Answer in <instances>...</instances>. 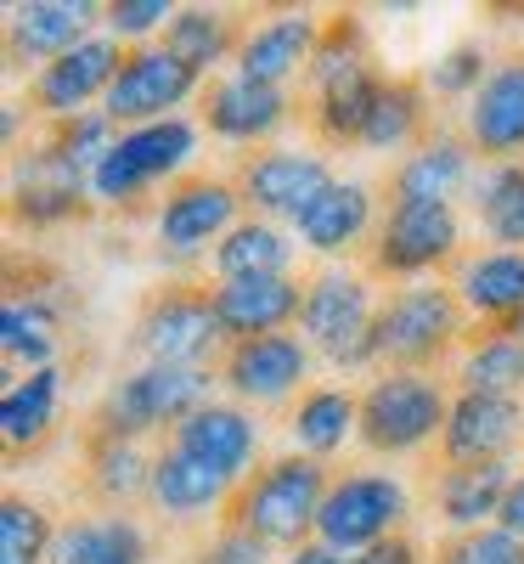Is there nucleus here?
Wrapping results in <instances>:
<instances>
[{
	"mask_svg": "<svg viewBox=\"0 0 524 564\" xmlns=\"http://www.w3.org/2000/svg\"><path fill=\"white\" fill-rule=\"evenodd\" d=\"M204 124L231 141V148H260L271 141L294 113V97L282 85H260V79H243V74H226L215 85H204Z\"/></svg>",
	"mask_w": 524,
	"mask_h": 564,
	"instance_id": "20",
	"label": "nucleus"
},
{
	"mask_svg": "<svg viewBox=\"0 0 524 564\" xmlns=\"http://www.w3.org/2000/svg\"><path fill=\"white\" fill-rule=\"evenodd\" d=\"M85 198H90V181L74 175L52 148H45V141H40V148H29V159L12 175V220L29 226V231L74 220L85 209Z\"/></svg>",
	"mask_w": 524,
	"mask_h": 564,
	"instance_id": "25",
	"label": "nucleus"
},
{
	"mask_svg": "<svg viewBox=\"0 0 524 564\" xmlns=\"http://www.w3.org/2000/svg\"><path fill=\"white\" fill-rule=\"evenodd\" d=\"M57 417H63V367H40L0 384V441L12 457L52 441Z\"/></svg>",
	"mask_w": 524,
	"mask_h": 564,
	"instance_id": "30",
	"label": "nucleus"
},
{
	"mask_svg": "<svg viewBox=\"0 0 524 564\" xmlns=\"http://www.w3.org/2000/svg\"><path fill=\"white\" fill-rule=\"evenodd\" d=\"M215 401V372L204 367H153L141 361L135 372L102 395L97 406V423H90V435H108V441H148L159 430H181L186 417L198 406Z\"/></svg>",
	"mask_w": 524,
	"mask_h": 564,
	"instance_id": "4",
	"label": "nucleus"
},
{
	"mask_svg": "<svg viewBox=\"0 0 524 564\" xmlns=\"http://www.w3.org/2000/svg\"><path fill=\"white\" fill-rule=\"evenodd\" d=\"M513 457L507 463H462V468H446V475L435 480V508L440 520L462 536V531H485L496 525V513L513 491Z\"/></svg>",
	"mask_w": 524,
	"mask_h": 564,
	"instance_id": "29",
	"label": "nucleus"
},
{
	"mask_svg": "<svg viewBox=\"0 0 524 564\" xmlns=\"http://www.w3.org/2000/svg\"><path fill=\"white\" fill-rule=\"evenodd\" d=\"M435 135L428 130V85L417 79H384L378 102L367 113V130H361V148L367 153H412Z\"/></svg>",
	"mask_w": 524,
	"mask_h": 564,
	"instance_id": "34",
	"label": "nucleus"
},
{
	"mask_svg": "<svg viewBox=\"0 0 524 564\" xmlns=\"http://www.w3.org/2000/svg\"><path fill=\"white\" fill-rule=\"evenodd\" d=\"M372 322L378 300L367 271L327 265L305 282V311H299V339L332 361V367H372Z\"/></svg>",
	"mask_w": 524,
	"mask_h": 564,
	"instance_id": "6",
	"label": "nucleus"
},
{
	"mask_svg": "<svg viewBox=\"0 0 524 564\" xmlns=\"http://www.w3.org/2000/svg\"><path fill=\"white\" fill-rule=\"evenodd\" d=\"M119 141V124L102 113V108H90V113H79V119H57L52 124V135H45V148H52L74 175H97V164L108 159V148Z\"/></svg>",
	"mask_w": 524,
	"mask_h": 564,
	"instance_id": "40",
	"label": "nucleus"
},
{
	"mask_svg": "<svg viewBox=\"0 0 524 564\" xmlns=\"http://www.w3.org/2000/svg\"><path fill=\"white\" fill-rule=\"evenodd\" d=\"M462 254V220L451 204H384L367 243L372 276H428Z\"/></svg>",
	"mask_w": 524,
	"mask_h": 564,
	"instance_id": "10",
	"label": "nucleus"
},
{
	"mask_svg": "<svg viewBox=\"0 0 524 564\" xmlns=\"http://www.w3.org/2000/svg\"><path fill=\"white\" fill-rule=\"evenodd\" d=\"M496 525L513 531V536L524 542V468L513 475V491H507V502H502V513H496Z\"/></svg>",
	"mask_w": 524,
	"mask_h": 564,
	"instance_id": "46",
	"label": "nucleus"
},
{
	"mask_svg": "<svg viewBox=\"0 0 524 564\" xmlns=\"http://www.w3.org/2000/svg\"><path fill=\"white\" fill-rule=\"evenodd\" d=\"M148 486H153V457L141 452V441L90 435V491L108 508H130L135 497H148Z\"/></svg>",
	"mask_w": 524,
	"mask_h": 564,
	"instance_id": "38",
	"label": "nucleus"
},
{
	"mask_svg": "<svg viewBox=\"0 0 524 564\" xmlns=\"http://www.w3.org/2000/svg\"><path fill=\"white\" fill-rule=\"evenodd\" d=\"M243 193L237 181H220V175H186L175 181L170 193L159 198V215H153V231L170 260H193V254H215L226 243L231 226H243Z\"/></svg>",
	"mask_w": 524,
	"mask_h": 564,
	"instance_id": "12",
	"label": "nucleus"
},
{
	"mask_svg": "<svg viewBox=\"0 0 524 564\" xmlns=\"http://www.w3.org/2000/svg\"><path fill=\"white\" fill-rule=\"evenodd\" d=\"M468 311L457 305L451 282H406L378 300L372 322V367L384 372H428L457 339Z\"/></svg>",
	"mask_w": 524,
	"mask_h": 564,
	"instance_id": "2",
	"label": "nucleus"
},
{
	"mask_svg": "<svg viewBox=\"0 0 524 564\" xmlns=\"http://www.w3.org/2000/svg\"><path fill=\"white\" fill-rule=\"evenodd\" d=\"M518 441H524V401H513V395H473V390L451 395V417H446V435H440L446 468L507 463V452Z\"/></svg>",
	"mask_w": 524,
	"mask_h": 564,
	"instance_id": "18",
	"label": "nucleus"
},
{
	"mask_svg": "<svg viewBox=\"0 0 524 564\" xmlns=\"http://www.w3.org/2000/svg\"><path fill=\"white\" fill-rule=\"evenodd\" d=\"M198 153V124L193 119H164V124H141V130H119V141L108 148V159L90 175V198L108 209H130L153 193L159 181L181 175Z\"/></svg>",
	"mask_w": 524,
	"mask_h": 564,
	"instance_id": "7",
	"label": "nucleus"
},
{
	"mask_svg": "<svg viewBox=\"0 0 524 564\" xmlns=\"http://www.w3.org/2000/svg\"><path fill=\"white\" fill-rule=\"evenodd\" d=\"M243 34L249 29H237V18L220 12V7H175V23L164 29V45L181 63H193L198 74H215L220 63H237Z\"/></svg>",
	"mask_w": 524,
	"mask_h": 564,
	"instance_id": "36",
	"label": "nucleus"
},
{
	"mask_svg": "<svg viewBox=\"0 0 524 564\" xmlns=\"http://www.w3.org/2000/svg\"><path fill=\"white\" fill-rule=\"evenodd\" d=\"M52 513L23 491H7V502H0V564H52Z\"/></svg>",
	"mask_w": 524,
	"mask_h": 564,
	"instance_id": "39",
	"label": "nucleus"
},
{
	"mask_svg": "<svg viewBox=\"0 0 524 564\" xmlns=\"http://www.w3.org/2000/svg\"><path fill=\"white\" fill-rule=\"evenodd\" d=\"M294 260H299V243L276 220H260V215H249L243 226H231L226 243L209 254L220 282H237V276H294Z\"/></svg>",
	"mask_w": 524,
	"mask_h": 564,
	"instance_id": "33",
	"label": "nucleus"
},
{
	"mask_svg": "<svg viewBox=\"0 0 524 564\" xmlns=\"http://www.w3.org/2000/svg\"><path fill=\"white\" fill-rule=\"evenodd\" d=\"M468 204L496 249H524V159L485 164L468 181Z\"/></svg>",
	"mask_w": 524,
	"mask_h": 564,
	"instance_id": "35",
	"label": "nucleus"
},
{
	"mask_svg": "<svg viewBox=\"0 0 524 564\" xmlns=\"http://www.w3.org/2000/svg\"><path fill=\"white\" fill-rule=\"evenodd\" d=\"M102 23V7L90 0H18L7 12V57L12 68H52L68 57L74 45H85Z\"/></svg>",
	"mask_w": 524,
	"mask_h": 564,
	"instance_id": "17",
	"label": "nucleus"
},
{
	"mask_svg": "<svg viewBox=\"0 0 524 564\" xmlns=\"http://www.w3.org/2000/svg\"><path fill=\"white\" fill-rule=\"evenodd\" d=\"M57 350H63V311L52 294H12L0 305V356H7V372L57 367Z\"/></svg>",
	"mask_w": 524,
	"mask_h": 564,
	"instance_id": "31",
	"label": "nucleus"
},
{
	"mask_svg": "<svg viewBox=\"0 0 524 564\" xmlns=\"http://www.w3.org/2000/svg\"><path fill=\"white\" fill-rule=\"evenodd\" d=\"M485 45H473V40H462V45H451V52L440 57V63H428V74H423V85H428V97H446V102H468L473 90L485 85Z\"/></svg>",
	"mask_w": 524,
	"mask_h": 564,
	"instance_id": "42",
	"label": "nucleus"
},
{
	"mask_svg": "<svg viewBox=\"0 0 524 564\" xmlns=\"http://www.w3.org/2000/svg\"><path fill=\"white\" fill-rule=\"evenodd\" d=\"M288 564H350V553H339V547H327L321 536H310L305 547L288 553Z\"/></svg>",
	"mask_w": 524,
	"mask_h": 564,
	"instance_id": "47",
	"label": "nucleus"
},
{
	"mask_svg": "<svg viewBox=\"0 0 524 564\" xmlns=\"http://www.w3.org/2000/svg\"><path fill=\"white\" fill-rule=\"evenodd\" d=\"M462 135L473 141V153L485 164L524 159V57L491 63L485 85L462 108Z\"/></svg>",
	"mask_w": 524,
	"mask_h": 564,
	"instance_id": "19",
	"label": "nucleus"
},
{
	"mask_svg": "<svg viewBox=\"0 0 524 564\" xmlns=\"http://www.w3.org/2000/svg\"><path fill=\"white\" fill-rule=\"evenodd\" d=\"M135 350L153 367H204L226 356V327L215 316V289L170 282L135 316Z\"/></svg>",
	"mask_w": 524,
	"mask_h": 564,
	"instance_id": "8",
	"label": "nucleus"
},
{
	"mask_svg": "<svg viewBox=\"0 0 524 564\" xmlns=\"http://www.w3.org/2000/svg\"><path fill=\"white\" fill-rule=\"evenodd\" d=\"M473 141L457 135V130H435L423 141V148H412L395 175H390V204H451L457 193H468V181L480 175L473 170Z\"/></svg>",
	"mask_w": 524,
	"mask_h": 564,
	"instance_id": "24",
	"label": "nucleus"
},
{
	"mask_svg": "<svg viewBox=\"0 0 524 564\" xmlns=\"http://www.w3.org/2000/svg\"><path fill=\"white\" fill-rule=\"evenodd\" d=\"M451 294L485 334H524V249H473L457 260Z\"/></svg>",
	"mask_w": 524,
	"mask_h": 564,
	"instance_id": "16",
	"label": "nucleus"
},
{
	"mask_svg": "<svg viewBox=\"0 0 524 564\" xmlns=\"http://www.w3.org/2000/svg\"><path fill=\"white\" fill-rule=\"evenodd\" d=\"M321 34H327V29H321L310 12H276V18H260V23H249L243 45H237V74L288 90V79H294L299 68L310 74Z\"/></svg>",
	"mask_w": 524,
	"mask_h": 564,
	"instance_id": "23",
	"label": "nucleus"
},
{
	"mask_svg": "<svg viewBox=\"0 0 524 564\" xmlns=\"http://www.w3.org/2000/svg\"><path fill=\"white\" fill-rule=\"evenodd\" d=\"M310 367H316V350L299 334H265V339L226 345L220 384L243 406H282V401H294L299 390H310L305 384Z\"/></svg>",
	"mask_w": 524,
	"mask_h": 564,
	"instance_id": "13",
	"label": "nucleus"
},
{
	"mask_svg": "<svg viewBox=\"0 0 524 564\" xmlns=\"http://www.w3.org/2000/svg\"><path fill=\"white\" fill-rule=\"evenodd\" d=\"M170 446H181L186 457L220 468L231 486H243L254 475V457H260V423H254V412L243 401H209L170 435Z\"/></svg>",
	"mask_w": 524,
	"mask_h": 564,
	"instance_id": "21",
	"label": "nucleus"
},
{
	"mask_svg": "<svg viewBox=\"0 0 524 564\" xmlns=\"http://www.w3.org/2000/svg\"><path fill=\"white\" fill-rule=\"evenodd\" d=\"M198 564H271V547H265L260 536H249V531L226 525V531L198 553Z\"/></svg>",
	"mask_w": 524,
	"mask_h": 564,
	"instance_id": "44",
	"label": "nucleus"
},
{
	"mask_svg": "<svg viewBox=\"0 0 524 564\" xmlns=\"http://www.w3.org/2000/svg\"><path fill=\"white\" fill-rule=\"evenodd\" d=\"M378 231V204H372V186L367 181H332L327 193L294 220V238H299V249H310V254H345V249H356V243H367Z\"/></svg>",
	"mask_w": 524,
	"mask_h": 564,
	"instance_id": "26",
	"label": "nucleus"
},
{
	"mask_svg": "<svg viewBox=\"0 0 524 564\" xmlns=\"http://www.w3.org/2000/svg\"><path fill=\"white\" fill-rule=\"evenodd\" d=\"M332 181H339V175L327 170L321 153L265 148V153H249L243 159V170H237V193H243V204L260 220H299Z\"/></svg>",
	"mask_w": 524,
	"mask_h": 564,
	"instance_id": "14",
	"label": "nucleus"
},
{
	"mask_svg": "<svg viewBox=\"0 0 524 564\" xmlns=\"http://www.w3.org/2000/svg\"><path fill=\"white\" fill-rule=\"evenodd\" d=\"M299 311H305V282H294V276L215 282V316L226 327V345L265 339V334H288V327H299Z\"/></svg>",
	"mask_w": 524,
	"mask_h": 564,
	"instance_id": "22",
	"label": "nucleus"
},
{
	"mask_svg": "<svg viewBox=\"0 0 524 564\" xmlns=\"http://www.w3.org/2000/svg\"><path fill=\"white\" fill-rule=\"evenodd\" d=\"M327 463L288 452V457H271L260 463L254 475L237 486L231 497V525L260 536L265 547H305L316 536L321 520V502H327Z\"/></svg>",
	"mask_w": 524,
	"mask_h": 564,
	"instance_id": "1",
	"label": "nucleus"
},
{
	"mask_svg": "<svg viewBox=\"0 0 524 564\" xmlns=\"http://www.w3.org/2000/svg\"><path fill=\"white\" fill-rule=\"evenodd\" d=\"M435 564H524V542L502 525H485V531H462L440 547Z\"/></svg>",
	"mask_w": 524,
	"mask_h": 564,
	"instance_id": "43",
	"label": "nucleus"
},
{
	"mask_svg": "<svg viewBox=\"0 0 524 564\" xmlns=\"http://www.w3.org/2000/svg\"><path fill=\"white\" fill-rule=\"evenodd\" d=\"M305 79H310V119H316L321 141H332V148H350L356 141L361 148V130H367V113L378 102V90H384V74L372 68L356 18L327 23Z\"/></svg>",
	"mask_w": 524,
	"mask_h": 564,
	"instance_id": "3",
	"label": "nucleus"
},
{
	"mask_svg": "<svg viewBox=\"0 0 524 564\" xmlns=\"http://www.w3.org/2000/svg\"><path fill=\"white\" fill-rule=\"evenodd\" d=\"M170 23H175L170 0H113V7H102V34H113L124 52H135V45H159Z\"/></svg>",
	"mask_w": 524,
	"mask_h": 564,
	"instance_id": "41",
	"label": "nucleus"
},
{
	"mask_svg": "<svg viewBox=\"0 0 524 564\" xmlns=\"http://www.w3.org/2000/svg\"><path fill=\"white\" fill-rule=\"evenodd\" d=\"M204 97V74L193 63H181L170 45H135L124 52V68L108 90L102 113L119 124V130H141V124H164V119H181V108Z\"/></svg>",
	"mask_w": 524,
	"mask_h": 564,
	"instance_id": "11",
	"label": "nucleus"
},
{
	"mask_svg": "<svg viewBox=\"0 0 524 564\" xmlns=\"http://www.w3.org/2000/svg\"><path fill=\"white\" fill-rule=\"evenodd\" d=\"M361 430V395L339 390V384H310L294 412H288V435H294V452L327 463L332 452H345L350 435Z\"/></svg>",
	"mask_w": 524,
	"mask_h": 564,
	"instance_id": "32",
	"label": "nucleus"
},
{
	"mask_svg": "<svg viewBox=\"0 0 524 564\" xmlns=\"http://www.w3.org/2000/svg\"><path fill=\"white\" fill-rule=\"evenodd\" d=\"M237 486L220 475V468L198 463V457H186L181 446H159L153 452V486H148V502L164 513V520H198V513L231 502Z\"/></svg>",
	"mask_w": 524,
	"mask_h": 564,
	"instance_id": "28",
	"label": "nucleus"
},
{
	"mask_svg": "<svg viewBox=\"0 0 524 564\" xmlns=\"http://www.w3.org/2000/svg\"><path fill=\"white\" fill-rule=\"evenodd\" d=\"M119 68H124V45L113 34H90L85 45H74L68 57H57L52 68H40L29 79V102L52 124L57 119H79V113H90V102L97 108L108 102Z\"/></svg>",
	"mask_w": 524,
	"mask_h": 564,
	"instance_id": "15",
	"label": "nucleus"
},
{
	"mask_svg": "<svg viewBox=\"0 0 524 564\" xmlns=\"http://www.w3.org/2000/svg\"><path fill=\"white\" fill-rule=\"evenodd\" d=\"M412 520V491L395 480V475H378V468H356V475H339L327 486V502H321V520H316V536L339 553H367L378 542L401 536Z\"/></svg>",
	"mask_w": 524,
	"mask_h": 564,
	"instance_id": "9",
	"label": "nucleus"
},
{
	"mask_svg": "<svg viewBox=\"0 0 524 564\" xmlns=\"http://www.w3.org/2000/svg\"><path fill=\"white\" fill-rule=\"evenodd\" d=\"M451 395L435 372H378L361 390V430L356 441L378 457H412L446 435Z\"/></svg>",
	"mask_w": 524,
	"mask_h": 564,
	"instance_id": "5",
	"label": "nucleus"
},
{
	"mask_svg": "<svg viewBox=\"0 0 524 564\" xmlns=\"http://www.w3.org/2000/svg\"><path fill=\"white\" fill-rule=\"evenodd\" d=\"M457 379L473 395H524V334H473L462 345Z\"/></svg>",
	"mask_w": 524,
	"mask_h": 564,
	"instance_id": "37",
	"label": "nucleus"
},
{
	"mask_svg": "<svg viewBox=\"0 0 524 564\" xmlns=\"http://www.w3.org/2000/svg\"><path fill=\"white\" fill-rule=\"evenodd\" d=\"M350 564H423V547L401 531V536H390V542H378V547H367V553H356Z\"/></svg>",
	"mask_w": 524,
	"mask_h": 564,
	"instance_id": "45",
	"label": "nucleus"
},
{
	"mask_svg": "<svg viewBox=\"0 0 524 564\" xmlns=\"http://www.w3.org/2000/svg\"><path fill=\"white\" fill-rule=\"evenodd\" d=\"M52 564H153V531L130 508L85 513V520L57 525Z\"/></svg>",
	"mask_w": 524,
	"mask_h": 564,
	"instance_id": "27",
	"label": "nucleus"
}]
</instances>
